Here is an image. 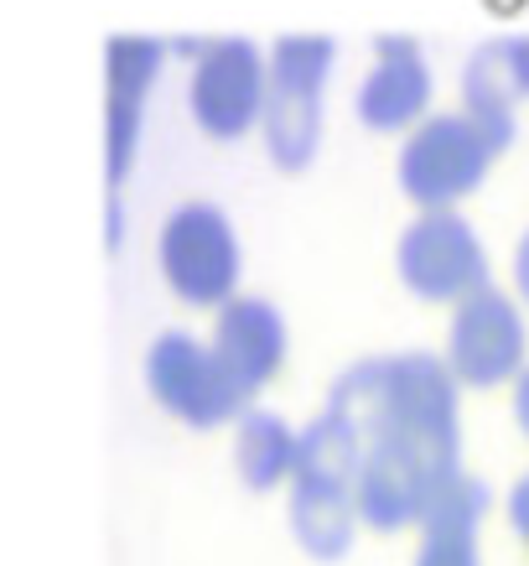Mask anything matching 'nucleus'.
<instances>
[{
	"label": "nucleus",
	"instance_id": "11",
	"mask_svg": "<svg viewBox=\"0 0 529 566\" xmlns=\"http://www.w3.org/2000/svg\"><path fill=\"white\" fill-rule=\"evenodd\" d=\"M208 344L219 354V364L234 375L250 400L260 390H271L281 369L290 359V323L286 312L275 307L271 296H229L219 312H213V333H208Z\"/></svg>",
	"mask_w": 529,
	"mask_h": 566
},
{
	"label": "nucleus",
	"instance_id": "18",
	"mask_svg": "<svg viewBox=\"0 0 529 566\" xmlns=\"http://www.w3.org/2000/svg\"><path fill=\"white\" fill-rule=\"evenodd\" d=\"M509 292L519 296V302H525V312H529V229L525 234H519V240H514V255H509Z\"/></svg>",
	"mask_w": 529,
	"mask_h": 566
},
{
	"label": "nucleus",
	"instance_id": "19",
	"mask_svg": "<svg viewBox=\"0 0 529 566\" xmlns=\"http://www.w3.org/2000/svg\"><path fill=\"white\" fill-rule=\"evenodd\" d=\"M509 411H514V427H519V437L529 442V364L509 379Z\"/></svg>",
	"mask_w": 529,
	"mask_h": 566
},
{
	"label": "nucleus",
	"instance_id": "2",
	"mask_svg": "<svg viewBox=\"0 0 529 566\" xmlns=\"http://www.w3.org/2000/svg\"><path fill=\"white\" fill-rule=\"evenodd\" d=\"M271 88L260 136L281 172H307L322 151V104L338 73V42L327 32H286L271 52Z\"/></svg>",
	"mask_w": 529,
	"mask_h": 566
},
{
	"label": "nucleus",
	"instance_id": "14",
	"mask_svg": "<svg viewBox=\"0 0 529 566\" xmlns=\"http://www.w3.org/2000/svg\"><path fill=\"white\" fill-rule=\"evenodd\" d=\"M296 463H301V427H290L271 406H244L234 416V468L250 489L260 494L286 489L296 479Z\"/></svg>",
	"mask_w": 529,
	"mask_h": 566
},
{
	"label": "nucleus",
	"instance_id": "9",
	"mask_svg": "<svg viewBox=\"0 0 529 566\" xmlns=\"http://www.w3.org/2000/svg\"><path fill=\"white\" fill-rule=\"evenodd\" d=\"M161 69H167V36L115 32L104 42V182L109 192H120L136 167L140 125H146V104Z\"/></svg>",
	"mask_w": 529,
	"mask_h": 566
},
{
	"label": "nucleus",
	"instance_id": "3",
	"mask_svg": "<svg viewBox=\"0 0 529 566\" xmlns=\"http://www.w3.org/2000/svg\"><path fill=\"white\" fill-rule=\"evenodd\" d=\"M494 136L483 130L467 109H431L400 136L394 156V182L415 208H462L488 182L498 161Z\"/></svg>",
	"mask_w": 529,
	"mask_h": 566
},
{
	"label": "nucleus",
	"instance_id": "10",
	"mask_svg": "<svg viewBox=\"0 0 529 566\" xmlns=\"http://www.w3.org/2000/svg\"><path fill=\"white\" fill-rule=\"evenodd\" d=\"M436 99V73H431L426 48L410 32L374 36V57L353 88V115L374 136H405L415 120L431 115Z\"/></svg>",
	"mask_w": 529,
	"mask_h": 566
},
{
	"label": "nucleus",
	"instance_id": "15",
	"mask_svg": "<svg viewBox=\"0 0 529 566\" xmlns=\"http://www.w3.org/2000/svg\"><path fill=\"white\" fill-rule=\"evenodd\" d=\"M462 109L494 136L498 151L514 146V136H519V94H514L509 73H504L498 42H483L467 57V69H462Z\"/></svg>",
	"mask_w": 529,
	"mask_h": 566
},
{
	"label": "nucleus",
	"instance_id": "17",
	"mask_svg": "<svg viewBox=\"0 0 529 566\" xmlns=\"http://www.w3.org/2000/svg\"><path fill=\"white\" fill-rule=\"evenodd\" d=\"M504 520H509L514 541L529 551V468L509 483V494H504Z\"/></svg>",
	"mask_w": 529,
	"mask_h": 566
},
{
	"label": "nucleus",
	"instance_id": "16",
	"mask_svg": "<svg viewBox=\"0 0 529 566\" xmlns=\"http://www.w3.org/2000/svg\"><path fill=\"white\" fill-rule=\"evenodd\" d=\"M498 57H504V73H509L514 94L529 99V32L504 36V42H498Z\"/></svg>",
	"mask_w": 529,
	"mask_h": 566
},
{
	"label": "nucleus",
	"instance_id": "13",
	"mask_svg": "<svg viewBox=\"0 0 529 566\" xmlns=\"http://www.w3.org/2000/svg\"><path fill=\"white\" fill-rule=\"evenodd\" d=\"M286 489H290L286 525L296 535V546L307 551V556H317V562H342L363 531L353 483L322 479V473H296Z\"/></svg>",
	"mask_w": 529,
	"mask_h": 566
},
{
	"label": "nucleus",
	"instance_id": "5",
	"mask_svg": "<svg viewBox=\"0 0 529 566\" xmlns=\"http://www.w3.org/2000/svg\"><path fill=\"white\" fill-rule=\"evenodd\" d=\"M394 275L415 302L457 307L462 296L494 281V260L478 223L462 208H415V219L394 240Z\"/></svg>",
	"mask_w": 529,
	"mask_h": 566
},
{
	"label": "nucleus",
	"instance_id": "1",
	"mask_svg": "<svg viewBox=\"0 0 529 566\" xmlns=\"http://www.w3.org/2000/svg\"><path fill=\"white\" fill-rule=\"evenodd\" d=\"M363 437L353 473L359 520L369 531H415L426 504L462 473V385L442 354H374L342 369L327 390Z\"/></svg>",
	"mask_w": 529,
	"mask_h": 566
},
{
	"label": "nucleus",
	"instance_id": "6",
	"mask_svg": "<svg viewBox=\"0 0 529 566\" xmlns=\"http://www.w3.org/2000/svg\"><path fill=\"white\" fill-rule=\"evenodd\" d=\"M446 312L442 364L462 390H498L529 364V312L514 292L488 281Z\"/></svg>",
	"mask_w": 529,
	"mask_h": 566
},
{
	"label": "nucleus",
	"instance_id": "7",
	"mask_svg": "<svg viewBox=\"0 0 529 566\" xmlns=\"http://www.w3.org/2000/svg\"><path fill=\"white\" fill-rule=\"evenodd\" d=\"M271 57L250 36H203L188 73V115L208 140H244L260 130Z\"/></svg>",
	"mask_w": 529,
	"mask_h": 566
},
{
	"label": "nucleus",
	"instance_id": "8",
	"mask_svg": "<svg viewBox=\"0 0 529 566\" xmlns=\"http://www.w3.org/2000/svg\"><path fill=\"white\" fill-rule=\"evenodd\" d=\"M146 390L171 421H182L188 431L234 427V416L250 406V395L219 364L213 344L188 333V327H167L146 348Z\"/></svg>",
	"mask_w": 529,
	"mask_h": 566
},
{
	"label": "nucleus",
	"instance_id": "4",
	"mask_svg": "<svg viewBox=\"0 0 529 566\" xmlns=\"http://www.w3.org/2000/svg\"><path fill=\"white\" fill-rule=\"evenodd\" d=\"M156 271L182 307L219 312L229 296H240L244 281V244L234 219L208 198L177 203L156 229Z\"/></svg>",
	"mask_w": 529,
	"mask_h": 566
},
{
	"label": "nucleus",
	"instance_id": "12",
	"mask_svg": "<svg viewBox=\"0 0 529 566\" xmlns=\"http://www.w3.org/2000/svg\"><path fill=\"white\" fill-rule=\"evenodd\" d=\"M488 483L473 479L467 468L436 489V499L421 515V546L410 566H483V520H488Z\"/></svg>",
	"mask_w": 529,
	"mask_h": 566
}]
</instances>
